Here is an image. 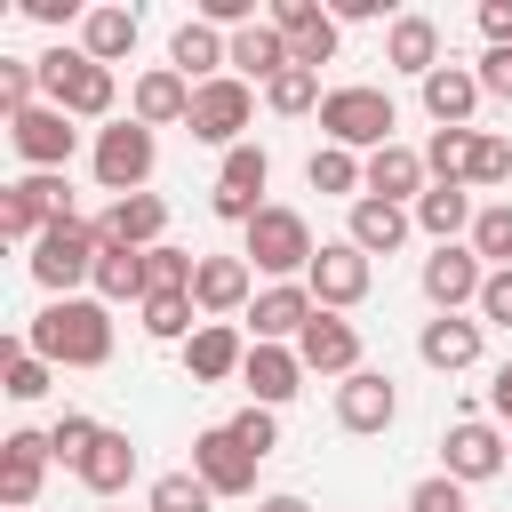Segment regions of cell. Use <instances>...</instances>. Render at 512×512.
Returning a JSON list of instances; mask_svg holds the SVG:
<instances>
[{"label": "cell", "mask_w": 512, "mask_h": 512, "mask_svg": "<svg viewBox=\"0 0 512 512\" xmlns=\"http://www.w3.org/2000/svg\"><path fill=\"white\" fill-rule=\"evenodd\" d=\"M24 344L48 368H104L112 360V304L104 296H48L24 328Z\"/></svg>", "instance_id": "cell-1"}, {"label": "cell", "mask_w": 512, "mask_h": 512, "mask_svg": "<svg viewBox=\"0 0 512 512\" xmlns=\"http://www.w3.org/2000/svg\"><path fill=\"white\" fill-rule=\"evenodd\" d=\"M392 128H400V104H392L384 88H368V80H344V88L320 96V136L344 144V152H360V160L384 152V144H400Z\"/></svg>", "instance_id": "cell-2"}, {"label": "cell", "mask_w": 512, "mask_h": 512, "mask_svg": "<svg viewBox=\"0 0 512 512\" xmlns=\"http://www.w3.org/2000/svg\"><path fill=\"white\" fill-rule=\"evenodd\" d=\"M32 64H40V88H48L56 112H72V120H112V104H120L112 64H96L88 48H48V56H32Z\"/></svg>", "instance_id": "cell-3"}, {"label": "cell", "mask_w": 512, "mask_h": 512, "mask_svg": "<svg viewBox=\"0 0 512 512\" xmlns=\"http://www.w3.org/2000/svg\"><path fill=\"white\" fill-rule=\"evenodd\" d=\"M96 256H104V232H96L88 216H64V224H48V232L32 240L24 272H32L48 296H72L80 280H96Z\"/></svg>", "instance_id": "cell-4"}, {"label": "cell", "mask_w": 512, "mask_h": 512, "mask_svg": "<svg viewBox=\"0 0 512 512\" xmlns=\"http://www.w3.org/2000/svg\"><path fill=\"white\" fill-rule=\"evenodd\" d=\"M88 168H96V184H104L112 200H128V192H144V184H152L160 144H152V128H144V120H112V128H96Z\"/></svg>", "instance_id": "cell-5"}, {"label": "cell", "mask_w": 512, "mask_h": 512, "mask_svg": "<svg viewBox=\"0 0 512 512\" xmlns=\"http://www.w3.org/2000/svg\"><path fill=\"white\" fill-rule=\"evenodd\" d=\"M256 272H272V280H304L312 272V256H320V240H312V224L296 216V208H264L256 224H248V248H240Z\"/></svg>", "instance_id": "cell-6"}, {"label": "cell", "mask_w": 512, "mask_h": 512, "mask_svg": "<svg viewBox=\"0 0 512 512\" xmlns=\"http://www.w3.org/2000/svg\"><path fill=\"white\" fill-rule=\"evenodd\" d=\"M64 216H80L64 176H16V184L0 192V240H16V248H32V240H40L48 224H64Z\"/></svg>", "instance_id": "cell-7"}, {"label": "cell", "mask_w": 512, "mask_h": 512, "mask_svg": "<svg viewBox=\"0 0 512 512\" xmlns=\"http://www.w3.org/2000/svg\"><path fill=\"white\" fill-rule=\"evenodd\" d=\"M248 120H256V88H248V80H232V72H224V80L192 88V120H184V128H192V144L232 152V144H248V136H240Z\"/></svg>", "instance_id": "cell-8"}, {"label": "cell", "mask_w": 512, "mask_h": 512, "mask_svg": "<svg viewBox=\"0 0 512 512\" xmlns=\"http://www.w3.org/2000/svg\"><path fill=\"white\" fill-rule=\"evenodd\" d=\"M440 472L448 480H496V472H512V440L488 424V416H456L448 432H440Z\"/></svg>", "instance_id": "cell-9"}, {"label": "cell", "mask_w": 512, "mask_h": 512, "mask_svg": "<svg viewBox=\"0 0 512 512\" xmlns=\"http://www.w3.org/2000/svg\"><path fill=\"white\" fill-rule=\"evenodd\" d=\"M8 144H16V160H24L32 176H64V160L80 152V128H72V112L32 104V112H16V120H8Z\"/></svg>", "instance_id": "cell-10"}, {"label": "cell", "mask_w": 512, "mask_h": 512, "mask_svg": "<svg viewBox=\"0 0 512 512\" xmlns=\"http://www.w3.org/2000/svg\"><path fill=\"white\" fill-rule=\"evenodd\" d=\"M304 288H312V304H320V312H352V304L376 288V256H360L352 240H320V256H312V272H304Z\"/></svg>", "instance_id": "cell-11"}, {"label": "cell", "mask_w": 512, "mask_h": 512, "mask_svg": "<svg viewBox=\"0 0 512 512\" xmlns=\"http://www.w3.org/2000/svg\"><path fill=\"white\" fill-rule=\"evenodd\" d=\"M264 24L288 40V56L304 64V72H320V64H336V40H344V24L320 8V0H272L264 8Z\"/></svg>", "instance_id": "cell-12"}, {"label": "cell", "mask_w": 512, "mask_h": 512, "mask_svg": "<svg viewBox=\"0 0 512 512\" xmlns=\"http://www.w3.org/2000/svg\"><path fill=\"white\" fill-rule=\"evenodd\" d=\"M424 304L432 312H464V304H480V288H488V264L472 256V240H448V248H432L424 256Z\"/></svg>", "instance_id": "cell-13"}, {"label": "cell", "mask_w": 512, "mask_h": 512, "mask_svg": "<svg viewBox=\"0 0 512 512\" xmlns=\"http://www.w3.org/2000/svg\"><path fill=\"white\" fill-rule=\"evenodd\" d=\"M192 304H200V320H232V312H248V304H256V264H248V256H200V272H192Z\"/></svg>", "instance_id": "cell-14"}, {"label": "cell", "mask_w": 512, "mask_h": 512, "mask_svg": "<svg viewBox=\"0 0 512 512\" xmlns=\"http://www.w3.org/2000/svg\"><path fill=\"white\" fill-rule=\"evenodd\" d=\"M312 312H320V304H312L304 280H272V288H256V304H248V328H256L248 344H296V336L312 328Z\"/></svg>", "instance_id": "cell-15"}, {"label": "cell", "mask_w": 512, "mask_h": 512, "mask_svg": "<svg viewBox=\"0 0 512 512\" xmlns=\"http://www.w3.org/2000/svg\"><path fill=\"white\" fill-rule=\"evenodd\" d=\"M296 360H304V376H360V328L344 320V312H312V328L296 336Z\"/></svg>", "instance_id": "cell-16"}, {"label": "cell", "mask_w": 512, "mask_h": 512, "mask_svg": "<svg viewBox=\"0 0 512 512\" xmlns=\"http://www.w3.org/2000/svg\"><path fill=\"white\" fill-rule=\"evenodd\" d=\"M480 344H488V328H480V320H464V312H432V320L416 328V360H424V368H440V376L480 368Z\"/></svg>", "instance_id": "cell-17"}, {"label": "cell", "mask_w": 512, "mask_h": 512, "mask_svg": "<svg viewBox=\"0 0 512 512\" xmlns=\"http://www.w3.org/2000/svg\"><path fill=\"white\" fill-rule=\"evenodd\" d=\"M392 416H400V384L384 376V368H360V376H344L336 384V424L344 432H392Z\"/></svg>", "instance_id": "cell-18"}, {"label": "cell", "mask_w": 512, "mask_h": 512, "mask_svg": "<svg viewBox=\"0 0 512 512\" xmlns=\"http://www.w3.org/2000/svg\"><path fill=\"white\" fill-rule=\"evenodd\" d=\"M48 432H8L0 440V512H32L40 504V480H48Z\"/></svg>", "instance_id": "cell-19"}, {"label": "cell", "mask_w": 512, "mask_h": 512, "mask_svg": "<svg viewBox=\"0 0 512 512\" xmlns=\"http://www.w3.org/2000/svg\"><path fill=\"white\" fill-rule=\"evenodd\" d=\"M248 368V336L232 328V320H200L192 336H184V376L192 384H232Z\"/></svg>", "instance_id": "cell-20"}, {"label": "cell", "mask_w": 512, "mask_h": 512, "mask_svg": "<svg viewBox=\"0 0 512 512\" xmlns=\"http://www.w3.org/2000/svg\"><path fill=\"white\" fill-rule=\"evenodd\" d=\"M128 120H144V128H176V120H192V80H184L176 64H144L136 88H128Z\"/></svg>", "instance_id": "cell-21"}, {"label": "cell", "mask_w": 512, "mask_h": 512, "mask_svg": "<svg viewBox=\"0 0 512 512\" xmlns=\"http://www.w3.org/2000/svg\"><path fill=\"white\" fill-rule=\"evenodd\" d=\"M192 472L216 488V496H248L256 488V456L224 432V424H208V432H192Z\"/></svg>", "instance_id": "cell-22"}, {"label": "cell", "mask_w": 512, "mask_h": 512, "mask_svg": "<svg viewBox=\"0 0 512 512\" xmlns=\"http://www.w3.org/2000/svg\"><path fill=\"white\" fill-rule=\"evenodd\" d=\"M424 192H432V168H424V152H416V144H384V152H368V200L416 208Z\"/></svg>", "instance_id": "cell-23"}, {"label": "cell", "mask_w": 512, "mask_h": 512, "mask_svg": "<svg viewBox=\"0 0 512 512\" xmlns=\"http://www.w3.org/2000/svg\"><path fill=\"white\" fill-rule=\"evenodd\" d=\"M240 384H248L256 408H288V400L304 392V360H296V344H248Z\"/></svg>", "instance_id": "cell-24"}, {"label": "cell", "mask_w": 512, "mask_h": 512, "mask_svg": "<svg viewBox=\"0 0 512 512\" xmlns=\"http://www.w3.org/2000/svg\"><path fill=\"white\" fill-rule=\"evenodd\" d=\"M168 64H176L192 88H208V80H224V72H232V40H224L216 24H200V16H184V24H176V40H168Z\"/></svg>", "instance_id": "cell-25"}, {"label": "cell", "mask_w": 512, "mask_h": 512, "mask_svg": "<svg viewBox=\"0 0 512 512\" xmlns=\"http://www.w3.org/2000/svg\"><path fill=\"white\" fill-rule=\"evenodd\" d=\"M416 96H424L432 128H472V112H480V72H472V64H440V72L416 80Z\"/></svg>", "instance_id": "cell-26"}, {"label": "cell", "mask_w": 512, "mask_h": 512, "mask_svg": "<svg viewBox=\"0 0 512 512\" xmlns=\"http://www.w3.org/2000/svg\"><path fill=\"white\" fill-rule=\"evenodd\" d=\"M96 232H104V248H160L168 200H160V192H128V200H112V208L96 216Z\"/></svg>", "instance_id": "cell-27"}, {"label": "cell", "mask_w": 512, "mask_h": 512, "mask_svg": "<svg viewBox=\"0 0 512 512\" xmlns=\"http://www.w3.org/2000/svg\"><path fill=\"white\" fill-rule=\"evenodd\" d=\"M408 232H416V216L408 208H392V200H352V216H344V240L360 248V256H400L408 248Z\"/></svg>", "instance_id": "cell-28"}, {"label": "cell", "mask_w": 512, "mask_h": 512, "mask_svg": "<svg viewBox=\"0 0 512 512\" xmlns=\"http://www.w3.org/2000/svg\"><path fill=\"white\" fill-rule=\"evenodd\" d=\"M384 64L408 72V80L440 72V24H432V16H392V24H384Z\"/></svg>", "instance_id": "cell-29"}, {"label": "cell", "mask_w": 512, "mask_h": 512, "mask_svg": "<svg viewBox=\"0 0 512 512\" xmlns=\"http://www.w3.org/2000/svg\"><path fill=\"white\" fill-rule=\"evenodd\" d=\"M128 480H136V440H128V432H112V424H104V440H96V448H88V456H80V488H88V496H104V504H112V496H120V488H128Z\"/></svg>", "instance_id": "cell-30"}, {"label": "cell", "mask_w": 512, "mask_h": 512, "mask_svg": "<svg viewBox=\"0 0 512 512\" xmlns=\"http://www.w3.org/2000/svg\"><path fill=\"white\" fill-rule=\"evenodd\" d=\"M288 64H296V56H288V40H280L272 24H248V32H232V80H248V88L264 80V88H272Z\"/></svg>", "instance_id": "cell-31"}, {"label": "cell", "mask_w": 512, "mask_h": 512, "mask_svg": "<svg viewBox=\"0 0 512 512\" xmlns=\"http://www.w3.org/2000/svg\"><path fill=\"white\" fill-rule=\"evenodd\" d=\"M408 216H416V232H432V240L448 248L456 232H472V216H480V200H472L464 184H432V192H424V200H416Z\"/></svg>", "instance_id": "cell-32"}, {"label": "cell", "mask_w": 512, "mask_h": 512, "mask_svg": "<svg viewBox=\"0 0 512 512\" xmlns=\"http://www.w3.org/2000/svg\"><path fill=\"white\" fill-rule=\"evenodd\" d=\"M304 184L328 192V200H360V192H368V160L344 152V144H320V152L304 160Z\"/></svg>", "instance_id": "cell-33"}, {"label": "cell", "mask_w": 512, "mask_h": 512, "mask_svg": "<svg viewBox=\"0 0 512 512\" xmlns=\"http://www.w3.org/2000/svg\"><path fill=\"white\" fill-rule=\"evenodd\" d=\"M136 32H144V16H136V8H88V24H80V48H88L96 64H120V56L136 48Z\"/></svg>", "instance_id": "cell-34"}, {"label": "cell", "mask_w": 512, "mask_h": 512, "mask_svg": "<svg viewBox=\"0 0 512 512\" xmlns=\"http://www.w3.org/2000/svg\"><path fill=\"white\" fill-rule=\"evenodd\" d=\"M48 384H56V368H48L24 336H8V344H0V392H8V400H48Z\"/></svg>", "instance_id": "cell-35"}, {"label": "cell", "mask_w": 512, "mask_h": 512, "mask_svg": "<svg viewBox=\"0 0 512 512\" xmlns=\"http://www.w3.org/2000/svg\"><path fill=\"white\" fill-rule=\"evenodd\" d=\"M88 288H96L104 304H144V248H104Z\"/></svg>", "instance_id": "cell-36"}, {"label": "cell", "mask_w": 512, "mask_h": 512, "mask_svg": "<svg viewBox=\"0 0 512 512\" xmlns=\"http://www.w3.org/2000/svg\"><path fill=\"white\" fill-rule=\"evenodd\" d=\"M496 184H512V136L480 128L472 136V160H464V192H496Z\"/></svg>", "instance_id": "cell-37"}, {"label": "cell", "mask_w": 512, "mask_h": 512, "mask_svg": "<svg viewBox=\"0 0 512 512\" xmlns=\"http://www.w3.org/2000/svg\"><path fill=\"white\" fill-rule=\"evenodd\" d=\"M264 184H272V152H264V144H232V152H224V168H216V192L264 200Z\"/></svg>", "instance_id": "cell-38"}, {"label": "cell", "mask_w": 512, "mask_h": 512, "mask_svg": "<svg viewBox=\"0 0 512 512\" xmlns=\"http://www.w3.org/2000/svg\"><path fill=\"white\" fill-rule=\"evenodd\" d=\"M136 312H144L136 328H144L152 344H184V336L200 328V304H192V296H144Z\"/></svg>", "instance_id": "cell-39"}, {"label": "cell", "mask_w": 512, "mask_h": 512, "mask_svg": "<svg viewBox=\"0 0 512 512\" xmlns=\"http://www.w3.org/2000/svg\"><path fill=\"white\" fill-rule=\"evenodd\" d=\"M472 256H480L488 272L512 264V200H480V216H472Z\"/></svg>", "instance_id": "cell-40"}, {"label": "cell", "mask_w": 512, "mask_h": 512, "mask_svg": "<svg viewBox=\"0 0 512 512\" xmlns=\"http://www.w3.org/2000/svg\"><path fill=\"white\" fill-rule=\"evenodd\" d=\"M208 504H216V488L200 472H160L144 488V512H208Z\"/></svg>", "instance_id": "cell-41"}, {"label": "cell", "mask_w": 512, "mask_h": 512, "mask_svg": "<svg viewBox=\"0 0 512 512\" xmlns=\"http://www.w3.org/2000/svg\"><path fill=\"white\" fill-rule=\"evenodd\" d=\"M320 96H328V88H320V72H304V64H288V72L264 88V104H272L280 120H304V112H320Z\"/></svg>", "instance_id": "cell-42"}, {"label": "cell", "mask_w": 512, "mask_h": 512, "mask_svg": "<svg viewBox=\"0 0 512 512\" xmlns=\"http://www.w3.org/2000/svg\"><path fill=\"white\" fill-rule=\"evenodd\" d=\"M472 136H480V128H432V144H424V168H432V184H464Z\"/></svg>", "instance_id": "cell-43"}, {"label": "cell", "mask_w": 512, "mask_h": 512, "mask_svg": "<svg viewBox=\"0 0 512 512\" xmlns=\"http://www.w3.org/2000/svg\"><path fill=\"white\" fill-rule=\"evenodd\" d=\"M96 440H104V424H96V416H80V408H64V416L48 424V448H56V464H72V472H80V456H88Z\"/></svg>", "instance_id": "cell-44"}, {"label": "cell", "mask_w": 512, "mask_h": 512, "mask_svg": "<svg viewBox=\"0 0 512 512\" xmlns=\"http://www.w3.org/2000/svg\"><path fill=\"white\" fill-rule=\"evenodd\" d=\"M224 432H232V440H240V448H248L256 464H264V456L280 448V416H272V408H256V400H248L240 416H224Z\"/></svg>", "instance_id": "cell-45"}, {"label": "cell", "mask_w": 512, "mask_h": 512, "mask_svg": "<svg viewBox=\"0 0 512 512\" xmlns=\"http://www.w3.org/2000/svg\"><path fill=\"white\" fill-rule=\"evenodd\" d=\"M0 104H8V120H16V112H32V104H40V64L0 56Z\"/></svg>", "instance_id": "cell-46"}, {"label": "cell", "mask_w": 512, "mask_h": 512, "mask_svg": "<svg viewBox=\"0 0 512 512\" xmlns=\"http://www.w3.org/2000/svg\"><path fill=\"white\" fill-rule=\"evenodd\" d=\"M408 512H472V504H464V480L432 472V480H416V488H408Z\"/></svg>", "instance_id": "cell-47"}, {"label": "cell", "mask_w": 512, "mask_h": 512, "mask_svg": "<svg viewBox=\"0 0 512 512\" xmlns=\"http://www.w3.org/2000/svg\"><path fill=\"white\" fill-rule=\"evenodd\" d=\"M472 312H480V328H512V264H504V272H488V288H480V304H472Z\"/></svg>", "instance_id": "cell-48"}, {"label": "cell", "mask_w": 512, "mask_h": 512, "mask_svg": "<svg viewBox=\"0 0 512 512\" xmlns=\"http://www.w3.org/2000/svg\"><path fill=\"white\" fill-rule=\"evenodd\" d=\"M472 72H480V96H504L512 104V48H488Z\"/></svg>", "instance_id": "cell-49"}, {"label": "cell", "mask_w": 512, "mask_h": 512, "mask_svg": "<svg viewBox=\"0 0 512 512\" xmlns=\"http://www.w3.org/2000/svg\"><path fill=\"white\" fill-rule=\"evenodd\" d=\"M24 16H32V24H88L80 0H24Z\"/></svg>", "instance_id": "cell-50"}, {"label": "cell", "mask_w": 512, "mask_h": 512, "mask_svg": "<svg viewBox=\"0 0 512 512\" xmlns=\"http://www.w3.org/2000/svg\"><path fill=\"white\" fill-rule=\"evenodd\" d=\"M480 32L488 48H512V0H480Z\"/></svg>", "instance_id": "cell-51"}, {"label": "cell", "mask_w": 512, "mask_h": 512, "mask_svg": "<svg viewBox=\"0 0 512 512\" xmlns=\"http://www.w3.org/2000/svg\"><path fill=\"white\" fill-rule=\"evenodd\" d=\"M328 16H336V24H376L384 0H328Z\"/></svg>", "instance_id": "cell-52"}, {"label": "cell", "mask_w": 512, "mask_h": 512, "mask_svg": "<svg viewBox=\"0 0 512 512\" xmlns=\"http://www.w3.org/2000/svg\"><path fill=\"white\" fill-rule=\"evenodd\" d=\"M488 408H496V416H504V424H512V360H504V368H496V376H488Z\"/></svg>", "instance_id": "cell-53"}, {"label": "cell", "mask_w": 512, "mask_h": 512, "mask_svg": "<svg viewBox=\"0 0 512 512\" xmlns=\"http://www.w3.org/2000/svg\"><path fill=\"white\" fill-rule=\"evenodd\" d=\"M256 512H312V504H304V496H296V488H272V496H264V504H256Z\"/></svg>", "instance_id": "cell-54"}, {"label": "cell", "mask_w": 512, "mask_h": 512, "mask_svg": "<svg viewBox=\"0 0 512 512\" xmlns=\"http://www.w3.org/2000/svg\"><path fill=\"white\" fill-rule=\"evenodd\" d=\"M104 512H120V504H104Z\"/></svg>", "instance_id": "cell-55"}]
</instances>
